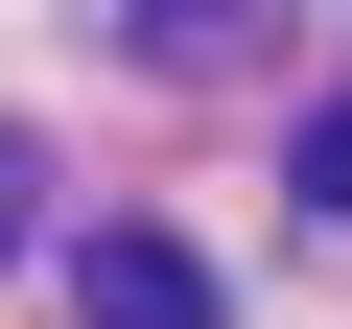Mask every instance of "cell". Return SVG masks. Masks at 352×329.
Returning a JSON list of instances; mask_svg holds the SVG:
<instances>
[{"instance_id": "obj_2", "label": "cell", "mask_w": 352, "mask_h": 329, "mask_svg": "<svg viewBox=\"0 0 352 329\" xmlns=\"http://www.w3.org/2000/svg\"><path fill=\"white\" fill-rule=\"evenodd\" d=\"M305 189H329V212H352V94H329V118H305Z\"/></svg>"}, {"instance_id": "obj_3", "label": "cell", "mask_w": 352, "mask_h": 329, "mask_svg": "<svg viewBox=\"0 0 352 329\" xmlns=\"http://www.w3.org/2000/svg\"><path fill=\"white\" fill-rule=\"evenodd\" d=\"M0 235H24V141H0Z\"/></svg>"}, {"instance_id": "obj_4", "label": "cell", "mask_w": 352, "mask_h": 329, "mask_svg": "<svg viewBox=\"0 0 352 329\" xmlns=\"http://www.w3.org/2000/svg\"><path fill=\"white\" fill-rule=\"evenodd\" d=\"M141 24H212V0H141Z\"/></svg>"}, {"instance_id": "obj_1", "label": "cell", "mask_w": 352, "mask_h": 329, "mask_svg": "<svg viewBox=\"0 0 352 329\" xmlns=\"http://www.w3.org/2000/svg\"><path fill=\"white\" fill-rule=\"evenodd\" d=\"M71 306H94V329H212V259L118 212V235H71Z\"/></svg>"}]
</instances>
